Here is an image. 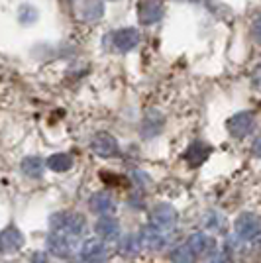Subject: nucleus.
<instances>
[{"label": "nucleus", "mask_w": 261, "mask_h": 263, "mask_svg": "<svg viewBox=\"0 0 261 263\" xmlns=\"http://www.w3.org/2000/svg\"><path fill=\"white\" fill-rule=\"evenodd\" d=\"M44 161L40 159V157H35V155H32V157H26L22 161V171L26 177H30V179H40L42 177V173H44Z\"/></svg>", "instance_id": "nucleus-18"}, {"label": "nucleus", "mask_w": 261, "mask_h": 263, "mask_svg": "<svg viewBox=\"0 0 261 263\" xmlns=\"http://www.w3.org/2000/svg\"><path fill=\"white\" fill-rule=\"evenodd\" d=\"M208 155H210V145H207V143H202V142H195L187 147L185 161L191 165V167H198V165H202L207 161Z\"/></svg>", "instance_id": "nucleus-15"}, {"label": "nucleus", "mask_w": 261, "mask_h": 263, "mask_svg": "<svg viewBox=\"0 0 261 263\" xmlns=\"http://www.w3.org/2000/svg\"><path fill=\"white\" fill-rule=\"evenodd\" d=\"M90 149L98 155V157H104V159H110V157H116L120 154L118 142L112 134H106V132H98L97 136H92L90 140Z\"/></svg>", "instance_id": "nucleus-5"}, {"label": "nucleus", "mask_w": 261, "mask_h": 263, "mask_svg": "<svg viewBox=\"0 0 261 263\" xmlns=\"http://www.w3.org/2000/svg\"><path fill=\"white\" fill-rule=\"evenodd\" d=\"M24 248V234L16 226L0 230V253H16Z\"/></svg>", "instance_id": "nucleus-6"}, {"label": "nucleus", "mask_w": 261, "mask_h": 263, "mask_svg": "<svg viewBox=\"0 0 261 263\" xmlns=\"http://www.w3.org/2000/svg\"><path fill=\"white\" fill-rule=\"evenodd\" d=\"M150 220H152V222H150L152 226H155V228H159V230H163V232H169L177 226L179 214H177V210H175L171 204L159 202V204H155L152 209Z\"/></svg>", "instance_id": "nucleus-3"}, {"label": "nucleus", "mask_w": 261, "mask_h": 263, "mask_svg": "<svg viewBox=\"0 0 261 263\" xmlns=\"http://www.w3.org/2000/svg\"><path fill=\"white\" fill-rule=\"evenodd\" d=\"M81 257L83 261L88 263H100L106 255H108V248H106V241L97 240V238H90L81 246Z\"/></svg>", "instance_id": "nucleus-7"}, {"label": "nucleus", "mask_w": 261, "mask_h": 263, "mask_svg": "<svg viewBox=\"0 0 261 263\" xmlns=\"http://www.w3.org/2000/svg\"><path fill=\"white\" fill-rule=\"evenodd\" d=\"M253 37H255L257 44H261V18H257L253 22Z\"/></svg>", "instance_id": "nucleus-25"}, {"label": "nucleus", "mask_w": 261, "mask_h": 263, "mask_svg": "<svg viewBox=\"0 0 261 263\" xmlns=\"http://www.w3.org/2000/svg\"><path fill=\"white\" fill-rule=\"evenodd\" d=\"M187 246L191 248V252L195 253V257H204V255L214 252V240H212L208 234H204V232L193 234V236L187 240Z\"/></svg>", "instance_id": "nucleus-11"}, {"label": "nucleus", "mask_w": 261, "mask_h": 263, "mask_svg": "<svg viewBox=\"0 0 261 263\" xmlns=\"http://www.w3.org/2000/svg\"><path fill=\"white\" fill-rule=\"evenodd\" d=\"M90 210L98 216H112L116 212V200L108 193H97L90 197Z\"/></svg>", "instance_id": "nucleus-13"}, {"label": "nucleus", "mask_w": 261, "mask_h": 263, "mask_svg": "<svg viewBox=\"0 0 261 263\" xmlns=\"http://www.w3.org/2000/svg\"><path fill=\"white\" fill-rule=\"evenodd\" d=\"M32 263H51L49 257L45 255V252H35L32 255Z\"/></svg>", "instance_id": "nucleus-24"}, {"label": "nucleus", "mask_w": 261, "mask_h": 263, "mask_svg": "<svg viewBox=\"0 0 261 263\" xmlns=\"http://www.w3.org/2000/svg\"><path fill=\"white\" fill-rule=\"evenodd\" d=\"M138 18L145 26L159 22L163 18V4L159 0H143L138 8Z\"/></svg>", "instance_id": "nucleus-10"}, {"label": "nucleus", "mask_w": 261, "mask_h": 263, "mask_svg": "<svg viewBox=\"0 0 261 263\" xmlns=\"http://www.w3.org/2000/svg\"><path fill=\"white\" fill-rule=\"evenodd\" d=\"M226 126L234 138H246L253 130V114L251 112H238L230 118Z\"/></svg>", "instance_id": "nucleus-8"}, {"label": "nucleus", "mask_w": 261, "mask_h": 263, "mask_svg": "<svg viewBox=\"0 0 261 263\" xmlns=\"http://www.w3.org/2000/svg\"><path fill=\"white\" fill-rule=\"evenodd\" d=\"M51 232H59L71 238H81L87 232V218L81 212H57L49 220Z\"/></svg>", "instance_id": "nucleus-1"}, {"label": "nucleus", "mask_w": 261, "mask_h": 263, "mask_svg": "<svg viewBox=\"0 0 261 263\" xmlns=\"http://www.w3.org/2000/svg\"><path fill=\"white\" fill-rule=\"evenodd\" d=\"M102 14H104V6H102L100 0H87V4H85V8H83L85 20H88V22H97V20L102 18Z\"/></svg>", "instance_id": "nucleus-21"}, {"label": "nucleus", "mask_w": 261, "mask_h": 263, "mask_svg": "<svg viewBox=\"0 0 261 263\" xmlns=\"http://www.w3.org/2000/svg\"><path fill=\"white\" fill-rule=\"evenodd\" d=\"M251 152H253L255 157H261V136H257V138L253 140V143H251Z\"/></svg>", "instance_id": "nucleus-27"}, {"label": "nucleus", "mask_w": 261, "mask_h": 263, "mask_svg": "<svg viewBox=\"0 0 261 263\" xmlns=\"http://www.w3.org/2000/svg\"><path fill=\"white\" fill-rule=\"evenodd\" d=\"M47 167L55 173H65L73 167V157L69 154H53L47 159Z\"/></svg>", "instance_id": "nucleus-17"}, {"label": "nucleus", "mask_w": 261, "mask_h": 263, "mask_svg": "<svg viewBox=\"0 0 261 263\" xmlns=\"http://www.w3.org/2000/svg\"><path fill=\"white\" fill-rule=\"evenodd\" d=\"M138 44H140V33L134 28H124V30L114 33V45L118 51H124V53L132 51Z\"/></svg>", "instance_id": "nucleus-14"}, {"label": "nucleus", "mask_w": 261, "mask_h": 263, "mask_svg": "<svg viewBox=\"0 0 261 263\" xmlns=\"http://www.w3.org/2000/svg\"><path fill=\"white\" fill-rule=\"evenodd\" d=\"M163 128V116L159 114V112H147L145 114V118L142 122V134L143 138H153V136H157L159 132Z\"/></svg>", "instance_id": "nucleus-16"}, {"label": "nucleus", "mask_w": 261, "mask_h": 263, "mask_svg": "<svg viewBox=\"0 0 261 263\" xmlns=\"http://www.w3.org/2000/svg\"><path fill=\"white\" fill-rule=\"evenodd\" d=\"M95 230L102 241H112L120 236V222L114 216H100L95 224Z\"/></svg>", "instance_id": "nucleus-12"}, {"label": "nucleus", "mask_w": 261, "mask_h": 263, "mask_svg": "<svg viewBox=\"0 0 261 263\" xmlns=\"http://www.w3.org/2000/svg\"><path fill=\"white\" fill-rule=\"evenodd\" d=\"M251 81H253L255 88H259L261 90V65L255 67V71H253V75H251Z\"/></svg>", "instance_id": "nucleus-26"}, {"label": "nucleus", "mask_w": 261, "mask_h": 263, "mask_svg": "<svg viewBox=\"0 0 261 263\" xmlns=\"http://www.w3.org/2000/svg\"><path fill=\"white\" fill-rule=\"evenodd\" d=\"M171 261L173 263H195L196 257L195 253L191 252V248L187 246V243H181V246H177L173 252H171Z\"/></svg>", "instance_id": "nucleus-22"}, {"label": "nucleus", "mask_w": 261, "mask_h": 263, "mask_svg": "<svg viewBox=\"0 0 261 263\" xmlns=\"http://www.w3.org/2000/svg\"><path fill=\"white\" fill-rule=\"evenodd\" d=\"M77 243H79L77 238L59 234V232H49V236H47V250L53 253L55 257H61V259H67L75 253Z\"/></svg>", "instance_id": "nucleus-4"}, {"label": "nucleus", "mask_w": 261, "mask_h": 263, "mask_svg": "<svg viewBox=\"0 0 261 263\" xmlns=\"http://www.w3.org/2000/svg\"><path fill=\"white\" fill-rule=\"evenodd\" d=\"M234 232L239 240L253 241L261 234V218L253 212H241L234 222Z\"/></svg>", "instance_id": "nucleus-2"}, {"label": "nucleus", "mask_w": 261, "mask_h": 263, "mask_svg": "<svg viewBox=\"0 0 261 263\" xmlns=\"http://www.w3.org/2000/svg\"><path fill=\"white\" fill-rule=\"evenodd\" d=\"M210 263H232V255H230L228 250H218V252L212 253Z\"/></svg>", "instance_id": "nucleus-23"}, {"label": "nucleus", "mask_w": 261, "mask_h": 263, "mask_svg": "<svg viewBox=\"0 0 261 263\" xmlns=\"http://www.w3.org/2000/svg\"><path fill=\"white\" fill-rule=\"evenodd\" d=\"M202 224H204V228H207V230L222 232L224 230V226H226V218H224L220 212H216V210H210V212L204 214Z\"/></svg>", "instance_id": "nucleus-20"}, {"label": "nucleus", "mask_w": 261, "mask_h": 263, "mask_svg": "<svg viewBox=\"0 0 261 263\" xmlns=\"http://www.w3.org/2000/svg\"><path fill=\"white\" fill-rule=\"evenodd\" d=\"M100 263H108V261H100Z\"/></svg>", "instance_id": "nucleus-28"}, {"label": "nucleus", "mask_w": 261, "mask_h": 263, "mask_svg": "<svg viewBox=\"0 0 261 263\" xmlns=\"http://www.w3.org/2000/svg\"><path fill=\"white\" fill-rule=\"evenodd\" d=\"M142 248V241H140V236H134V234H126L122 241H120V253L124 255H136Z\"/></svg>", "instance_id": "nucleus-19"}, {"label": "nucleus", "mask_w": 261, "mask_h": 263, "mask_svg": "<svg viewBox=\"0 0 261 263\" xmlns=\"http://www.w3.org/2000/svg\"><path fill=\"white\" fill-rule=\"evenodd\" d=\"M138 236H140V241H142V248H145V250L159 252L165 246V232L152 226V224L143 226Z\"/></svg>", "instance_id": "nucleus-9"}]
</instances>
